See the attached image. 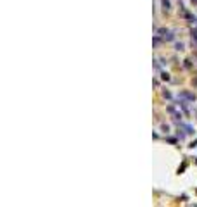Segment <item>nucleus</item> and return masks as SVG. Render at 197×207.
<instances>
[{
	"label": "nucleus",
	"instance_id": "nucleus-1",
	"mask_svg": "<svg viewBox=\"0 0 197 207\" xmlns=\"http://www.w3.org/2000/svg\"><path fill=\"white\" fill-rule=\"evenodd\" d=\"M159 33L162 34V40H173V38H175L173 33H171V31H166V29H161Z\"/></svg>",
	"mask_w": 197,
	"mask_h": 207
},
{
	"label": "nucleus",
	"instance_id": "nucleus-2",
	"mask_svg": "<svg viewBox=\"0 0 197 207\" xmlns=\"http://www.w3.org/2000/svg\"><path fill=\"white\" fill-rule=\"evenodd\" d=\"M169 112H171V114H173V116H175V119H176V121H178V119H180V117H182V114H178V112H176V109H175V107H173V105H169Z\"/></svg>",
	"mask_w": 197,
	"mask_h": 207
},
{
	"label": "nucleus",
	"instance_id": "nucleus-3",
	"mask_svg": "<svg viewBox=\"0 0 197 207\" xmlns=\"http://www.w3.org/2000/svg\"><path fill=\"white\" fill-rule=\"evenodd\" d=\"M162 9H164V10H169V2L168 0H162Z\"/></svg>",
	"mask_w": 197,
	"mask_h": 207
},
{
	"label": "nucleus",
	"instance_id": "nucleus-4",
	"mask_svg": "<svg viewBox=\"0 0 197 207\" xmlns=\"http://www.w3.org/2000/svg\"><path fill=\"white\" fill-rule=\"evenodd\" d=\"M195 2H197V0H195Z\"/></svg>",
	"mask_w": 197,
	"mask_h": 207
}]
</instances>
